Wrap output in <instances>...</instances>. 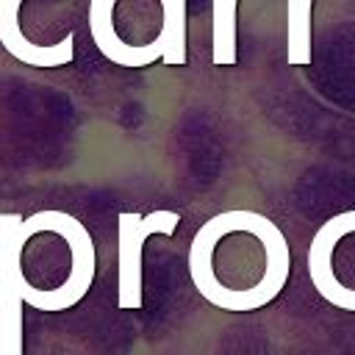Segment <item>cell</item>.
Wrapping results in <instances>:
<instances>
[{
  "label": "cell",
  "instance_id": "6da1fadb",
  "mask_svg": "<svg viewBox=\"0 0 355 355\" xmlns=\"http://www.w3.org/2000/svg\"><path fill=\"white\" fill-rule=\"evenodd\" d=\"M288 272V241L277 222L258 211L233 208L211 216L189 247L191 283L219 311H261L283 291Z\"/></svg>",
  "mask_w": 355,
  "mask_h": 355
},
{
  "label": "cell",
  "instance_id": "7a4b0ae2",
  "mask_svg": "<svg viewBox=\"0 0 355 355\" xmlns=\"http://www.w3.org/2000/svg\"><path fill=\"white\" fill-rule=\"evenodd\" d=\"M25 302L36 311H67L94 283L97 255L83 222L67 211H36L22 230Z\"/></svg>",
  "mask_w": 355,
  "mask_h": 355
},
{
  "label": "cell",
  "instance_id": "3957f363",
  "mask_svg": "<svg viewBox=\"0 0 355 355\" xmlns=\"http://www.w3.org/2000/svg\"><path fill=\"white\" fill-rule=\"evenodd\" d=\"M89 33L116 67H183L186 0H92Z\"/></svg>",
  "mask_w": 355,
  "mask_h": 355
},
{
  "label": "cell",
  "instance_id": "277c9868",
  "mask_svg": "<svg viewBox=\"0 0 355 355\" xmlns=\"http://www.w3.org/2000/svg\"><path fill=\"white\" fill-rule=\"evenodd\" d=\"M0 44L25 67H67L75 58L72 0H0Z\"/></svg>",
  "mask_w": 355,
  "mask_h": 355
},
{
  "label": "cell",
  "instance_id": "5b68a950",
  "mask_svg": "<svg viewBox=\"0 0 355 355\" xmlns=\"http://www.w3.org/2000/svg\"><path fill=\"white\" fill-rule=\"evenodd\" d=\"M180 216L158 208L150 214H119L116 230V302L122 311L141 308L144 288V244L153 236H172Z\"/></svg>",
  "mask_w": 355,
  "mask_h": 355
},
{
  "label": "cell",
  "instance_id": "8992f818",
  "mask_svg": "<svg viewBox=\"0 0 355 355\" xmlns=\"http://www.w3.org/2000/svg\"><path fill=\"white\" fill-rule=\"evenodd\" d=\"M22 230L25 216L0 214V355H22Z\"/></svg>",
  "mask_w": 355,
  "mask_h": 355
},
{
  "label": "cell",
  "instance_id": "52a82bcc",
  "mask_svg": "<svg viewBox=\"0 0 355 355\" xmlns=\"http://www.w3.org/2000/svg\"><path fill=\"white\" fill-rule=\"evenodd\" d=\"M349 233H355V211H341L327 222H322V227L313 233L308 247V275L322 300H327L341 311L355 313V288L344 286L333 272V252L338 241Z\"/></svg>",
  "mask_w": 355,
  "mask_h": 355
},
{
  "label": "cell",
  "instance_id": "ba28073f",
  "mask_svg": "<svg viewBox=\"0 0 355 355\" xmlns=\"http://www.w3.org/2000/svg\"><path fill=\"white\" fill-rule=\"evenodd\" d=\"M239 0H211V61L214 67H233L236 53V14Z\"/></svg>",
  "mask_w": 355,
  "mask_h": 355
},
{
  "label": "cell",
  "instance_id": "9c48e42d",
  "mask_svg": "<svg viewBox=\"0 0 355 355\" xmlns=\"http://www.w3.org/2000/svg\"><path fill=\"white\" fill-rule=\"evenodd\" d=\"M311 8L313 0H286V58L291 67H308L313 61Z\"/></svg>",
  "mask_w": 355,
  "mask_h": 355
}]
</instances>
